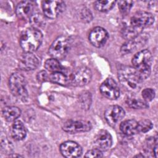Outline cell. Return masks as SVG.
<instances>
[{
  "label": "cell",
  "mask_w": 158,
  "mask_h": 158,
  "mask_svg": "<svg viewBox=\"0 0 158 158\" xmlns=\"http://www.w3.org/2000/svg\"><path fill=\"white\" fill-rule=\"evenodd\" d=\"M60 152L63 156L67 158L78 157L82 154L81 147L76 142L67 141L60 146Z\"/></svg>",
  "instance_id": "13"
},
{
  "label": "cell",
  "mask_w": 158,
  "mask_h": 158,
  "mask_svg": "<svg viewBox=\"0 0 158 158\" xmlns=\"http://www.w3.org/2000/svg\"><path fill=\"white\" fill-rule=\"evenodd\" d=\"M79 102L83 109H88L91 104V95L88 91H83L79 96Z\"/></svg>",
  "instance_id": "25"
},
{
  "label": "cell",
  "mask_w": 158,
  "mask_h": 158,
  "mask_svg": "<svg viewBox=\"0 0 158 158\" xmlns=\"http://www.w3.org/2000/svg\"><path fill=\"white\" fill-rule=\"evenodd\" d=\"M71 43L69 37L60 36L57 37L50 46L48 53L54 59H63L67 54L70 48Z\"/></svg>",
  "instance_id": "6"
},
{
  "label": "cell",
  "mask_w": 158,
  "mask_h": 158,
  "mask_svg": "<svg viewBox=\"0 0 158 158\" xmlns=\"http://www.w3.org/2000/svg\"><path fill=\"white\" fill-rule=\"evenodd\" d=\"M118 77L122 85L128 91L139 89L143 81L138 71L130 66L122 67L118 71Z\"/></svg>",
  "instance_id": "2"
},
{
  "label": "cell",
  "mask_w": 158,
  "mask_h": 158,
  "mask_svg": "<svg viewBox=\"0 0 158 158\" xmlns=\"http://www.w3.org/2000/svg\"><path fill=\"white\" fill-rule=\"evenodd\" d=\"M94 143L96 148L101 151H107L112 146V136L107 131L101 130L96 135L94 140Z\"/></svg>",
  "instance_id": "15"
},
{
  "label": "cell",
  "mask_w": 158,
  "mask_h": 158,
  "mask_svg": "<svg viewBox=\"0 0 158 158\" xmlns=\"http://www.w3.org/2000/svg\"><path fill=\"white\" fill-rule=\"evenodd\" d=\"M26 80L20 73H14L9 79V87L12 94L22 101H25L28 97L26 88Z\"/></svg>",
  "instance_id": "5"
},
{
  "label": "cell",
  "mask_w": 158,
  "mask_h": 158,
  "mask_svg": "<svg viewBox=\"0 0 158 158\" xmlns=\"http://www.w3.org/2000/svg\"><path fill=\"white\" fill-rule=\"evenodd\" d=\"M48 78L49 76H48L47 73L45 71H41L37 75V79L40 82L45 81Z\"/></svg>",
  "instance_id": "30"
},
{
  "label": "cell",
  "mask_w": 158,
  "mask_h": 158,
  "mask_svg": "<svg viewBox=\"0 0 158 158\" xmlns=\"http://www.w3.org/2000/svg\"><path fill=\"white\" fill-rule=\"evenodd\" d=\"M140 35H139L138 36L133 39L128 40L122 46L120 52L122 54H127L128 53H130L132 51L136 50V48H139L144 45L147 40V38L145 37V36H143Z\"/></svg>",
  "instance_id": "17"
},
{
  "label": "cell",
  "mask_w": 158,
  "mask_h": 158,
  "mask_svg": "<svg viewBox=\"0 0 158 158\" xmlns=\"http://www.w3.org/2000/svg\"><path fill=\"white\" fill-rule=\"evenodd\" d=\"M65 4L62 1H44L42 3V9L46 17L55 19L65 9Z\"/></svg>",
  "instance_id": "8"
},
{
  "label": "cell",
  "mask_w": 158,
  "mask_h": 158,
  "mask_svg": "<svg viewBox=\"0 0 158 158\" xmlns=\"http://www.w3.org/2000/svg\"><path fill=\"white\" fill-rule=\"evenodd\" d=\"M116 1L110 0L96 1L94 3L95 9L100 12H107L110 10L115 5Z\"/></svg>",
  "instance_id": "22"
},
{
  "label": "cell",
  "mask_w": 158,
  "mask_h": 158,
  "mask_svg": "<svg viewBox=\"0 0 158 158\" xmlns=\"http://www.w3.org/2000/svg\"><path fill=\"white\" fill-rule=\"evenodd\" d=\"M125 114V110L122 107L114 105L109 107L106 110L104 117L108 124L113 127L124 117Z\"/></svg>",
  "instance_id": "11"
},
{
  "label": "cell",
  "mask_w": 158,
  "mask_h": 158,
  "mask_svg": "<svg viewBox=\"0 0 158 158\" xmlns=\"http://www.w3.org/2000/svg\"><path fill=\"white\" fill-rule=\"evenodd\" d=\"M154 22V17L152 14L145 11L136 12L130 19L128 25L123 28L122 34L123 37L130 40L141 33L143 30L151 25Z\"/></svg>",
  "instance_id": "1"
},
{
  "label": "cell",
  "mask_w": 158,
  "mask_h": 158,
  "mask_svg": "<svg viewBox=\"0 0 158 158\" xmlns=\"http://www.w3.org/2000/svg\"><path fill=\"white\" fill-rule=\"evenodd\" d=\"M100 92L106 98L109 99H117L120 96V89L116 81L108 78L100 86Z\"/></svg>",
  "instance_id": "10"
},
{
  "label": "cell",
  "mask_w": 158,
  "mask_h": 158,
  "mask_svg": "<svg viewBox=\"0 0 158 158\" xmlns=\"http://www.w3.org/2000/svg\"><path fill=\"white\" fill-rule=\"evenodd\" d=\"M43 41V34L38 29L32 27L23 31L20 38V45L26 52H33L40 46Z\"/></svg>",
  "instance_id": "3"
},
{
  "label": "cell",
  "mask_w": 158,
  "mask_h": 158,
  "mask_svg": "<svg viewBox=\"0 0 158 158\" xmlns=\"http://www.w3.org/2000/svg\"><path fill=\"white\" fill-rule=\"evenodd\" d=\"M127 104L128 106L135 109H146L148 107V105L145 101L141 100L139 98L130 97L127 99Z\"/></svg>",
  "instance_id": "24"
},
{
  "label": "cell",
  "mask_w": 158,
  "mask_h": 158,
  "mask_svg": "<svg viewBox=\"0 0 158 158\" xmlns=\"http://www.w3.org/2000/svg\"><path fill=\"white\" fill-rule=\"evenodd\" d=\"M33 9L34 6L32 2L28 1H21L16 6V15L22 20L30 19L33 16Z\"/></svg>",
  "instance_id": "16"
},
{
  "label": "cell",
  "mask_w": 158,
  "mask_h": 158,
  "mask_svg": "<svg viewBox=\"0 0 158 158\" xmlns=\"http://www.w3.org/2000/svg\"><path fill=\"white\" fill-rule=\"evenodd\" d=\"M49 80L52 83L65 86L70 83V77L67 76L62 72H52L49 76Z\"/></svg>",
  "instance_id": "21"
},
{
  "label": "cell",
  "mask_w": 158,
  "mask_h": 158,
  "mask_svg": "<svg viewBox=\"0 0 158 158\" xmlns=\"http://www.w3.org/2000/svg\"><path fill=\"white\" fill-rule=\"evenodd\" d=\"M133 1H119L118 2V7L120 11L122 14H125L129 12L133 6Z\"/></svg>",
  "instance_id": "27"
},
{
  "label": "cell",
  "mask_w": 158,
  "mask_h": 158,
  "mask_svg": "<svg viewBox=\"0 0 158 158\" xmlns=\"http://www.w3.org/2000/svg\"><path fill=\"white\" fill-rule=\"evenodd\" d=\"M102 151L98 148H95L93 149L89 150L86 152L85 155L86 157H102Z\"/></svg>",
  "instance_id": "29"
},
{
  "label": "cell",
  "mask_w": 158,
  "mask_h": 158,
  "mask_svg": "<svg viewBox=\"0 0 158 158\" xmlns=\"http://www.w3.org/2000/svg\"><path fill=\"white\" fill-rule=\"evenodd\" d=\"M133 67L138 71L143 80L146 79L151 73L152 57L151 52L148 49H143L138 52L132 59Z\"/></svg>",
  "instance_id": "4"
},
{
  "label": "cell",
  "mask_w": 158,
  "mask_h": 158,
  "mask_svg": "<svg viewBox=\"0 0 158 158\" xmlns=\"http://www.w3.org/2000/svg\"><path fill=\"white\" fill-rule=\"evenodd\" d=\"M142 96L146 102L151 101L155 97V91L152 88H145L142 91Z\"/></svg>",
  "instance_id": "28"
},
{
  "label": "cell",
  "mask_w": 158,
  "mask_h": 158,
  "mask_svg": "<svg viewBox=\"0 0 158 158\" xmlns=\"http://www.w3.org/2000/svg\"><path fill=\"white\" fill-rule=\"evenodd\" d=\"M2 114L6 120L12 122L20 117L21 110L16 106H7L2 109Z\"/></svg>",
  "instance_id": "20"
},
{
  "label": "cell",
  "mask_w": 158,
  "mask_h": 158,
  "mask_svg": "<svg viewBox=\"0 0 158 158\" xmlns=\"http://www.w3.org/2000/svg\"><path fill=\"white\" fill-rule=\"evenodd\" d=\"M44 67L49 72H62L64 69L62 65L60 64L59 61L56 59H49L45 61Z\"/></svg>",
  "instance_id": "23"
},
{
  "label": "cell",
  "mask_w": 158,
  "mask_h": 158,
  "mask_svg": "<svg viewBox=\"0 0 158 158\" xmlns=\"http://www.w3.org/2000/svg\"><path fill=\"white\" fill-rule=\"evenodd\" d=\"M153 127L152 123L148 119L142 120L140 122H138V133L142 132V133H146L151 130Z\"/></svg>",
  "instance_id": "26"
},
{
  "label": "cell",
  "mask_w": 158,
  "mask_h": 158,
  "mask_svg": "<svg viewBox=\"0 0 158 158\" xmlns=\"http://www.w3.org/2000/svg\"><path fill=\"white\" fill-rule=\"evenodd\" d=\"M109 37L107 31L103 28L97 27L94 28L89 33L88 39L89 42L96 48L103 46Z\"/></svg>",
  "instance_id": "12"
},
{
  "label": "cell",
  "mask_w": 158,
  "mask_h": 158,
  "mask_svg": "<svg viewBox=\"0 0 158 158\" xmlns=\"http://www.w3.org/2000/svg\"><path fill=\"white\" fill-rule=\"evenodd\" d=\"M138 122L135 120H127L121 123L120 125V130L125 135H133L138 133Z\"/></svg>",
  "instance_id": "19"
},
{
  "label": "cell",
  "mask_w": 158,
  "mask_h": 158,
  "mask_svg": "<svg viewBox=\"0 0 158 158\" xmlns=\"http://www.w3.org/2000/svg\"><path fill=\"white\" fill-rule=\"evenodd\" d=\"M39 65L38 58L32 52L23 53L20 57L19 67L23 70L30 71L35 70Z\"/></svg>",
  "instance_id": "14"
},
{
  "label": "cell",
  "mask_w": 158,
  "mask_h": 158,
  "mask_svg": "<svg viewBox=\"0 0 158 158\" xmlns=\"http://www.w3.org/2000/svg\"><path fill=\"white\" fill-rule=\"evenodd\" d=\"M91 77L92 73L89 68L80 67L70 76V84L75 86H83L90 82Z\"/></svg>",
  "instance_id": "7"
},
{
  "label": "cell",
  "mask_w": 158,
  "mask_h": 158,
  "mask_svg": "<svg viewBox=\"0 0 158 158\" xmlns=\"http://www.w3.org/2000/svg\"><path fill=\"white\" fill-rule=\"evenodd\" d=\"M10 133L12 137L17 141L23 139L27 135V130L23 123L20 120H16L11 127Z\"/></svg>",
  "instance_id": "18"
},
{
  "label": "cell",
  "mask_w": 158,
  "mask_h": 158,
  "mask_svg": "<svg viewBox=\"0 0 158 158\" xmlns=\"http://www.w3.org/2000/svg\"><path fill=\"white\" fill-rule=\"evenodd\" d=\"M92 128L90 122L83 120H67L62 126L64 131L70 133H77L89 131Z\"/></svg>",
  "instance_id": "9"
}]
</instances>
